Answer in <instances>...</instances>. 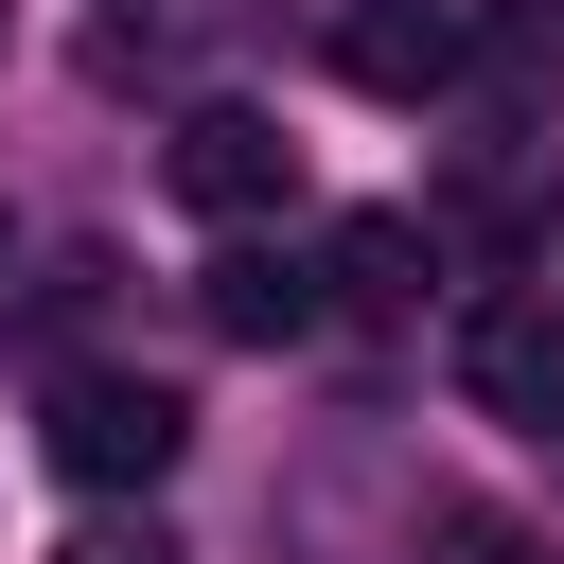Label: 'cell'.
<instances>
[{
    "label": "cell",
    "instance_id": "cell-1",
    "mask_svg": "<svg viewBox=\"0 0 564 564\" xmlns=\"http://www.w3.org/2000/svg\"><path fill=\"white\" fill-rule=\"evenodd\" d=\"M35 441H53V476H88V494H159L176 441H194V405H176L159 370H70Z\"/></svg>",
    "mask_w": 564,
    "mask_h": 564
},
{
    "label": "cell",
    "instance_id": "cell-2",
    "mask_svg": "<svg viewBox=\"0 0 564 564\" xmlns=\"http://www.w3.org/2000/svg\"><path fill=\"white\" fill-rule=\"evenodd\" d=\"M458 388H476L494 423H529V441H564V300H529V282H494V300L458 317Z\"/></svg>",
    "mask_w": 564,
    "mask_h": 564
},
{
    "label": "cell",
    "instance_id": "cell-3",
    "mask_svg": "<svg viewBox=\"0 0 564 564\" xmlns=\"http://www.w3.org/2000/svg\"><path fill=\"white\" fill-rule=\"evenodd\" d=\"M159 176H176V212H212V229H264V212L300 194V141H282L264 106H194Z\"/></svg>",
    "mask_w": 564,
    "mask_h": 564
},
{
    "label": "cell",
    "instance_id": "cell-4",
    "mask_svg": "<svg viewBox=\"0 0 564 564\" xmlns=\"http://www.w3.org/2000/svg\"><path fill=\"white\" fill-rule=\"evenodd\" d=\"M335 70H352V88H458V70H476V18H458V0H352V18H335Z\"/></svg>",
    "mask_w": 564,
    "mask_h": 564
},
{
    "label": "cell",
    "instance_id": "cell-5",
    "mask_svg": "<svg viewBox=\"0 0 564 564\" xmlns=\"http://www.w3.org/2000/svg\"><path fill=\"white\" fill-rule=\"evenodd\" d=\"M194 300H212V335H247V352H282V335H317V317H335V282H317V264H282V247H229Z\"/></svg>",
    "mask_w": 564,
    "mask_h": 564
},
{
    "label": "cell",
    "instance_id": "cell-6",
    "mask_svg": "<svg viewBox=\"0 0 564 564\" xmlns=\"http://www.w3.org/2000/svg\"><path fill=\"white\" fill-rule=\"evenodd\" d=\"M423 264H441V229H405V212H352V229L317 247L335 317H405V300H423Z\"/></svg>",
    "mask_w": 564,
    "mask_h": 564
},
{
    "label": "cell",
    "instance_id": "cell-7",
    "mask_svg": "<svg viewBox=\"0 0 564 564\" xmlns=\"http://www.w3.org/2000/svg\"><path fill=\"white\" fill-rule=\"evenodd\" d=\"M476 88L546 106V88H564V18H546V0H476Z\"/></svg>",
    "mask_w": 564,
    "mask_h": 564
},
{
    "label": "cell",
    "instance_id": "cell-8",
    "mask_svg": "<svg viewBox=\"0 0 564 564\" xmlns=\"http://www.w3.org/2000/svg\"><path fill=\"white\" fill-rule=\"evenodd\" d=\"M529 229H546V212H529V176H458V194H441V247H494V264H511Z\"/></svg>",
    "mask_w": 564,
    "mask_h": 564
},
{
    "label": "cell",
    "instance_id": "cell-9",
    "mask_svg": "<svg viewBox=\"0 0 564 564\" xmlns=\"http://www.w3.org/2000/svg\"><path fill=\"white\" fill-rule=\"evenodd\" d=\"M441 546H458V564H546V546H529V529H494V511H441Z\"/></svg>",
    "mask_w": 564,
    "mask_h": 564
},
{
    "label": "cell",
    "instance_id": "cell-10",
    "mask_svg": "<svg viewBox=\"0 0 564 564\" xmlns=\"http://www.w3.org/2000/svg\"><path fill=\"white\" fill-rule=\"evenodd\" d=\"M70 564H159V546H123V529H106V546H70Z\"/></svg>",
    "mask_w": 564,
    "mask_h": 564
}]
</instances>
